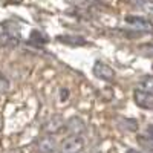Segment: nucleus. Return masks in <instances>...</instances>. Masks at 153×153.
I'll return each mask as SVG.
<instances>
[{"mask_svg": "<svg viewBox=\"0 0 153 153\" xmlns=\"http://www.w3.org/2000/svg\"><path fill=\"white\" fill-rule=\"evenodd\" d=\"M20 38L19 26L11 22L0 23V46H16Z\"/></svg>", "mask_w": 153, "mask_h": 153, "instance_id": "1", "label": "nucleus"}, {"mask_svg": "<svg viewBox=\"0 0 153 153\" xmlns=\"http://www.w3.org/2000/svg\"><path fill=\"white\" fill-rule=\"evenodd\" d=\"M83 149H84V141L80 138V135H72L61 143L60 153H81Z\"/></svg>", "mask_w": 153, "mask_h": 153, "instance_id": "2", "label": "nucleus"}, {"mask_svg": "<svg viewBox=\"0 0 153 153\" xmlns=\"http://www.w3.org/2000/svg\"><path fill=\"white\" fill-rule=\"evenodd\" d=\"M133 101L138 107L153 110V94L146 89H136L133 92Z\"/></svg>", "mask_w": 153, "mask_h": 153, "instance_id": "3", "label": "nucleus"}, {"mask_svg": "<svg viewBox=\"0 0 153 153\" xmlns=\"http://www.w3.org/2000/svg\"><path fill=\"white\" fill-rule=\"evenodd\" d=\"M126 23L129 28H132L138 32H153V25L150 22H147L146 19L130 16V17H126Z\"/></svg>", "mask_w": 153, "mask_h": 153, "instance_id": "4", "label": "nucleus"}, {"mask_svg": "<svg viewBox=\"0 0 153 153\" xmlns=\"http://www.w3.org/2000/svg\"><path fill=\"white\" fill-rule=\"evenodd\" d=\"M94 74H95L97 78L103 80V81H112L115 78V71L109 65L103 63V61H95V65H94Z\"/></svg>", "mask_w": 153, "mask_h": 153, "instance_id": "5", "label": "nucleus"}, {"mask_svg": "<svg viewBox=\"0 0 153 153\" xmlns=\"http://www.w3.org/2000/svg\"><path fill=\"white\" fill-rule=\"evenodd\" d=\"M66 130L71 135H81L86 130V124L80 117H72L68 123H66Z\"/></svg>", "mask_w": 153, "mask_h": 153, "instance_id": "6", "label": "nucleus"}, {"mask_svg": "<svg viewBox=\"0 0 153 153\" xmlns=\"http://www.w3.org/2000/svg\"><path fill=\"white\" fill-rule=\"evenodd\" d=\"M37 150H38V153H57L58 149H57V143H55L54 138L45 136L38 141Z\"/></svg>", "mask_w": 153, "mask_h": 153, "instance_id": "7", "label": "nucleus"}, {"mask_svg": "<svg viewBox=\"0 0 153 153\" xmlns=\"http://www.w3.org/2000/svg\"><path fill=\"white\" fill-rule=\"evenodd\" d=\"M63 124H65V121H63V118L60 117V115H55V117H52L49 121H46V124L43 126V129L46 133L52 135V133H57L63 129Z\"/></svg>", "mask_w": 153, "mask_h": 153, "instance_id": "8", "label": "nucleus"}, {"mask_svg": "<svg viewBox=\"0 0 153 153\" xmlns=\"http://www.w3.org/2000/svg\"><path fill=\"white\" fill-rule=\"evenodd\" d=\"M58 42L61 43H66V45H71V46H83L86 45V40H83L81 37H74V35H60L57 37Z\"/></svg>", "mask_w": 153, "mask_h": 153, "instance_id": "9", "label": "nucleus"}, {"mask_svg": "<svg viewBox=\"0 0 153 153\" xmlns=\"http://www.w3.org/2000/svg\"><path fill=\"white\" fill-rule=\"evenodd\" d=\"M9 89V80L0 72V94H5Z\"/></svg>", "mask_w": 153, "mask_h": 153, "instance_id": "10", "label": "nucleus"}, {"mask_svg": "<svg viewBox=\"0 0 153 153\" xmlns=\"http://www.w3.org/2000/svg\"><path fill=\"white\" fill-rule=\"evenodd\" d=\"M141 8H143L144 12L153 16V2H152V0H146V2H143L141 3Z\"/></svg>", "mask_w": 153, "mask_h": 153, "instance_id": "11", "label": "nucleus"}, {"mask_svg": "<svg viewBox=\"0 0 153 153\" xmlns=\"http://www.w3.org/2000/svg\"><path fill=\"white\" fill-rule=\"evenodd\" d=\"M143 89H146V91L153 94V78H146L143 81Z\"/></svg>", "mask_w": 153, "mask_h": 153, "instance_id": "12", "label": "nucleus"}, {"mask_svg": "<svg viewBox=\"0 0 153 153\" xmlns=\"http://www.w3.org/2000/svg\"><path fill=\"white\" fill-rule=\"evenodd\" d=\"M147 138L150 139V141L153 143V124L147 127Z\"/></svg>", "mask_w": 153, "mask_h": 153, "instance_id": "13", "label": "nucleus"}, {"mask_svg": "<svg viewBox=\"0 0 153 153\" xmlns=\"http://www.w3.org/2000/svg\"><path fill=\"white\" fill-rule=\"evenodd\" d=\"M127 153H141V152H136V150H127Z\"/></svg>", "mask_w": 153, "mask_h": 153, "instance_id": "14", "label": "nucleus"}, {"mask_svg": "<svg viewBox=\"0 0 153 153\" xmlns=\"http://www.w3.org/2000/svg\"><path fill=\"white\" fill-rule=\"evenodd\" d=\"M92 153H103V152H100V150H95V152H92Z\"/></svg>", "mask_w": 153, "mask_h": 153, "instance_id": "15", "label": "nucleus"}]
</instances>
